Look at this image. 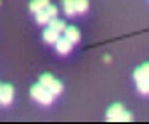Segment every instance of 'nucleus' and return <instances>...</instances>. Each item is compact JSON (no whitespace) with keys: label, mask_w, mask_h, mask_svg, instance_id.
Instances as JSON below:
<instances>
[{"label":"nucleus","mask_w":149,"mask_h":124,"mask_svg":"<svg viewBox=\"0 0 149 124\" xmlns=\"http://www.w3.org/2000/svg\"><path fill=\"white\" fill-rule=\"evenodd\" d=\"M30 96L37 101V103H41V105H50L53 101V94L50 92V89H46L45 85L41 83H36L30 87Z\"/></svg>","instance_id":"obj_1"},{"label":"nucleus","mask_w":149,"mask_h":124,"mask_svg":"<svg viewBox=\"0 0 149 124\" xmlns=\"http://www.w3.org/2000/svg\"><path fill=\"white\" fill-rule=\"evenodd\" d=\"M124 114V106L121 103H116V105H112L108 112H107V119L112 121V122H116V121H121V115Z\"/></svg>","instance_id":"obj_2"},{"label":"nucleus","mask_w":149,"mask_h":124,"mask_svg":"<svg viewBox=\"0 0 149 124\" xmlns=\"http://www.w3.org/2000/svg\"><path fill=\"white\" fill-rule=\"evenodd\" d=\"M13 98H14V89H13V85L6 83V85L2 87V94H0V103H2V105H11V103H13Z\"/></svg>","instance_id":"obj_3"},{"label":"nucleus","mask_w":149,"mask_h":124,"mask_svg":"<svg viewBox=\"0 0 149 124\" xmlns=\"http://www.w3.org/2000/svg\"><path fill=\"white\" fill-rule=\"evenodd\" d=\"M71 46H73V43L66 37H59V41L55 43V48H57V51H59V55H68V53L71 51Z\"/></svg>","instance_id":"obj_4"},{"label":"nucleus","mask_w":149,"mask_h":124,"mask_svg":"<svg viewBox=\"0 0 149 124\" xmlns=\"http://www.w3.org/2000/svg\"><path fill=\"white\" fill-rule=\"evenodd\" d=\"M59 37H61V32L55 30V28H52V27L45 28V32H43V39H45V43H48V44H55V43L59 41Z\"/></svg>","instance_id":"obj_5"},{"label":"nucleus","mask_w":149,"mask_h":124,"mask_svg":"<svg viewBox=\"0 0 149 124\" xmlns=\"http://www.w3.org/2000/svg\"><path fill=\"white\" fill-rule=\"evenodd\" d=\"M133 78H135V82H142V80L149 78V64H142L140 67H137L133 73Z\"/></svg>","instance_id":"obj_6"},{"label":"nucleus","mask_w":149,"mask_h":124,"mask_svg":"<svg viewBox=\"0 0 149 124\" xmlns=\"http://www.w3.org/2000/svg\"><path fill=\"white\" fill-rule=\"evenodd\" d=\"M48 6H50V0H32L30 6H29V9H30L32 12H39V11L46 9Z\"/></svg>","instance_id":"obj_7"},{"label":"nucleus","mask_w":149,"mask_h":124,"mask_svg":"<svg viewBox=\"0 0 149 124\" xmlns=\"http://www.w3.org/2000/svg\"><path fill=\"white\" fill-rule=\"evenodd\" d=\"M64 35H66V37H68L73 44L80 41V32H78V28H74V27H66Z\"/></svg>","instance_id":"obj_8"},{"label":"nucleus","mask_w":149,"mask_h":124,"mask_svg":"<svg viewBox=\"0 0 149 124\" xmlns=\"http://www.w3.org/2000/svg\"><path fill=\"white\" fill-rule=\"evenodd\" d=\"M50 20H52V16H50V12H48L46 9H43V11H39V12H36V21L39 23V25H48Z\"/></svg>","instance_id":"obj_9"},{"label":"nucleus","mask_w":149,"mask_h":124,"mask_svg":"<svg viewBox=\"0 0 149 124\" xmlns=\"http://www.w3.org/2000/svg\"><path fill=\"white\" fill-rule=\"evenodd\" d=\"M62 7L66 16H73L77 14V7H74V0H62Z\"/></svg>","instance_id":"obj_10"},{"label":"nucleus","mask_w":149,"mask_h":124,"mask_svg":"<svg viewBox=\"0 0 149 124\" xmlns=\"http://www.w3.org/2000/svg\"><path fill=\"white\" fill-rule=\"evenodd\" d=\"M48 27H52V28H55V30H59V32H64V30H66L64 20H59V18H52L50 23H48Z\"/></svg>","instance_id":"obj_11"},{"label":"nucleus","mask_w":149,"mask_h":124,"mask_svg":"<svg viewBox=\"0 0 149 124\" xmlns=\"http://www.w3.org/2000/svg\"><path fill=\"white\" fill-rule=\"evenodd\" d=\"M74 7H77V14H84L89 9V2L87 0H74Z\"/></svg>","instance_id":"obj_12"},{"label":"nucleus","mask_w":149,"mask_h":124,"mask_svg":"<svg viewBox=\"0 0 149 124\" xmlns=\"http://www.w3.org/2000/svg\"><path fill=\"white\" fill-rule=\"evenodd\" d=\"M137 89H139L140 94L147 96V94H149V78H146V80H142V82H137Z\"/></svg>","instance_id":"obj_13"},{"label":"nucleus","mask_w":149,"mask_h":124,"mask_svg":"<svg viewBox=\"0 0 149 124\" xmlns=\"http://www.w3.org/2000/svg\"><path fill=\"white\" fill-rule=\"evenodd\" d=\"M53 80H55V78H53L52 75L45 73V75H41V78H39V83H41V85H45L46 89H50V87H52V83H53Z\"/></svg>","instance_id":"obj_14"},{"label":"nucleus","mask_w":149,"mask_h":124,"mask_svg":"<svg viewBox=\"0 0 149 124\" xmlns=\"http://www.w3.org/2000/svg\"><path fill=\"white\" fill-rule=\"evenodd\" d=\"M50 92H52L53 96L61 94V92H62V83H61L59 80H53V83H52V87H50Z\"/></svg>","instance_id":"obj_15"},{"label":"nucleus","mask_w":149,"mask_h":124,"mask_svg":"<svg viewBox=\"0 0 149 124\" xmlns=\"http://www.w3.org/2000/svg\"><path fill=\"white\" fill-rule=\"evenodd\" d=\"M46 11L50 12V16H52V18H57V7H55V6H52V4H50V6L46 7Z\"/></svg>","instance_id":"obj_16"},{"label":"nucleus","mask_w":149,"mask_h":124,"mask_svg":"<svg viewBox=\"0 0 149 124\" xmlns=\"http://www.w3.org/2000/svg\"><path fill=\"white\" fill-rule=\"evenodd\" d=\"M132 119H133V115L130 114V112H126V110H124V114L121 115V121H132Z\"/></svg>","instance_id":"obj_17"},{"label":"nucleus","mask_w":149,"mask_h":124,"mask_svg":"<svg viewBox=\"0 0 149 124\" xmlns=\"http://www.w3.org/2000/svg\"><path fill=\"white\" fill-rule=\"evenodd\" d=\"M2 87H4V85H2V83H0V94H2Z\"/></svg>","instance_id":"obj_18"}]
</instances>
